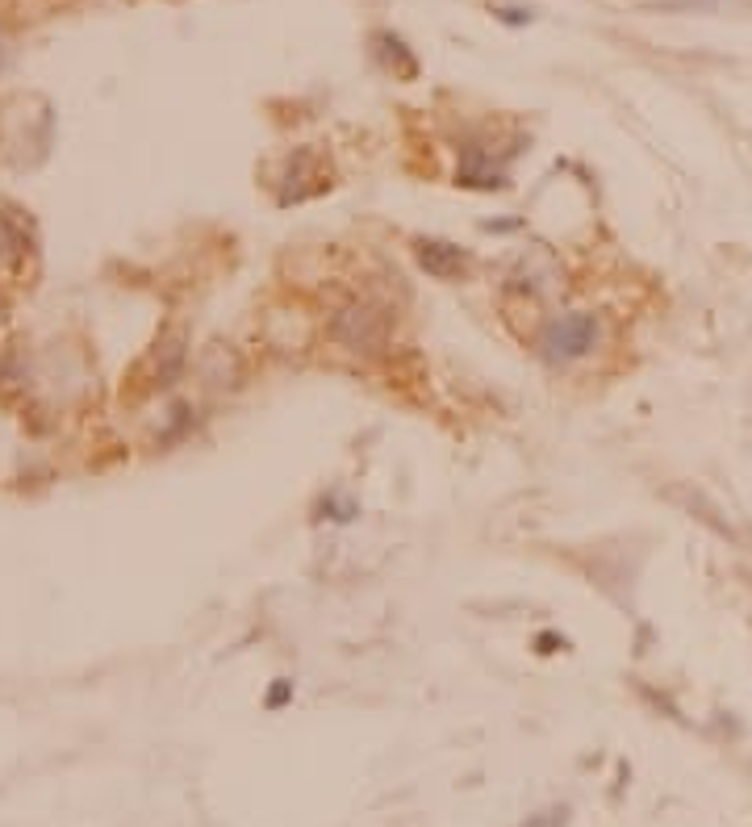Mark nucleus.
Instances as JSON below:
<instances>
[{
    "mask_svg": "<svg viewBox=\"0 0 752 827\" xmlns=\"http://www.w3.org/2000/svg\"><path fill=\"white\" fill-rule=\"evenodd\" d=\"M318 518H335V523H351V518L360 514V506L356 502H347V498H322L318 502Z\"/></svg>",
    "mask_w": 752,
    "mask_h": 827,
    "instance_id": "nucleus-8",
    "label": "nucleus"
},
{
    "mask_svg": "<svg viewBox=\"0 0 752 827\" xmlns=\"http://www.w3.org/2000/svg\"><path fill=\"white\" fill-rule=\"evenodd\" d=\"M289 694H293V681H276V685H272V694H268V706H272V711H276V706H285Z\"/></svg>",
    "mask_w": 752,
    "mask_h": 827,
    "instance_id": "nucleus-11",
    "label": "nucleus"
},
{
    "mask_svg": "<svg viewBox=\"0 0 752 827\" xmlns=\"http://www.w3.org/2000/svg\"><path fill=\"white\" fill-rule=\"evenodd\" d=\"M414 259H418V268L435 280H460L468 272V264H473L468 251H460L456 243H443V239H418Z\"/></svg>",
    "mask_w": 752,
    "mask_h": 827,
    "instance_id": "nucleus-4",
    "label": "nucleus"
},
{
    "mask_svg": "<svg viewBox=\"0 0 752 827\" xmlns=\"http://www.w3.org/2000/svg\"><path fill=\"white\" fill-rule=\"evenodd\" d=\"M498 13V21H506V26H527L531 21V9H519V5H506V9H493Z\"/></svg>",
    "mask_w": 752,
    "mask_h": 827,
    "instance_id": "nucleus-10",
    "label": "nucleus"
},
{
    "mask_svg": "<svg viewBox=\"0 0 752 827\" xmlns=\"http://www.w3.org/2000/svg\"><path fill=\"white\" fill-rule=\"evenodd\" d=\"M564 823H569V807H548V811L531 815L523 827H564Z\"/></svg>",
    "mask_w": 752,
    "mask_h": 827,
    "instance_id": "nucleus-9",
    "label": "nucleus"
},
{
    "mask_svg": "<svg viewBox=\"0 0 752 827\" xmlns=\"http://www.w3.org/2000/svg\"><path fill=\"white\" fill-rule=\"evenodd\" d=\"M30 226L13 218V214H0V259L5 264H17V259H26L30 255Z\"/></svg>",
    "mask_w": 752,
    "mask_h": 827,
    "instance_id": "nucleus-6",
    "label": "nucleus"
},
{
    "mask_svg": "<svg viewBox=\"0 0 752 827\" xmlns=\"http://www.w3.org/2000/svg\"><path fill=\"white\" fill-rule=\"evenodd\" d=\"M331 184V168L314 155V151H297L289 159V172H285V188H280V205H293V201H305V197H318L322 188Z\"/></svg>",
    "mask_w": 752,
    "mask_h": 827,
    "instance_id": "nucleus-3",
    "label": "nucleus"
},
{
    "mask_svg": "<svg viewBox=\"0 0 752 827\" xmlns=\"http://www.w3.org/2000/svg\"><path fill=\"white\" fill-rule=\"evenodd\" d=\"M598 335H602V322L594 314H560L552 318L544 330H539V360L552 364V368H564L581 356H590L598 347Z\"/></svg>",
    "mask_w": 752,
    "mask_h": 827,
    "instance_id": "nucleus-1",
    "label": "nucleus"
},
{
    "mask_svg": "<svg viewBox=\"0 0 752 827\" xmlns=\"http://www.w3.org/2000/svg\"><path fill=\"white\" fill-rule=\"evenodd\" d=\"M376 51L385 55V63L393 67V63H402V76L410 80V76H418V59L406 51V42L402 38H393V34H376Z\"/></svg>",
    "mask_w": 752,
    "mask_h": 827,
    "instance_id": "nucleus-7",
    "label": "nucleus"
},
{
    "mask_svg": "<svg viewBox=\"0 0 752 827\" xmlns=\"http://www.w3.org/2000/svg\"><path fill=\"white\" fill-rule=\"evenodd\" d=\"M331 335L351 351H381L389 339V314L376 301L356 297L339 305V314L331 318Z\"/></svg>",
    "mask_w": 752,
    "mask_h": 827,
    "instance_id": "nucleus-2",
    "label": "nucleus"
},
{
    "mask_svg": "<svg viewBox=\"0 0 752 827\" xmlns=\"http://www.w3.org/2000/svg\"><path fill=\"white\" fill-rule=\"evenodd\" d=\"M456 184H464V188H485V193H489V188H506V172H502L481 147H464Z\"/></svg>",
    "mask_w": 752,
    "mask_h": 827,
    "instance_id": "nucleus-5",
    "label": "nucleus"
},
{
    "mask_svg": "<svg viewBox=\"0 0 752 827\" xmlns=\"http://www.w3.org/2000/svg\"><path fill=\"white\" fill-rule=\"evenodd\" d=\"M535 644H539V652H556V648H564V640H560V635H552V631H544Z\"/></svg>",
    "mask_w": 752,
    "mask_h": 827,
    "instance_id": "nucleus-12",
    "label": "nucleus"
}]
</instances>
